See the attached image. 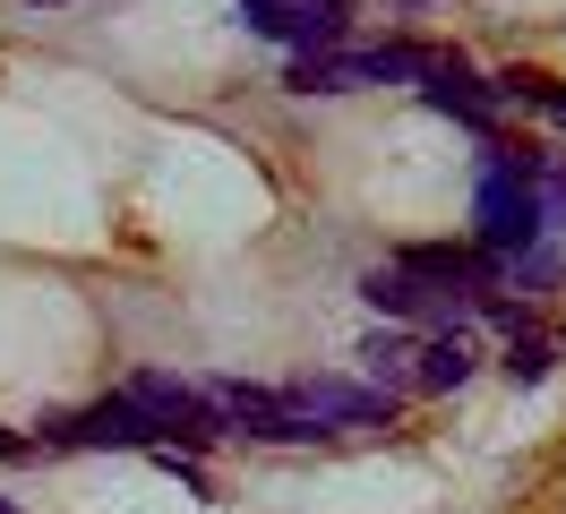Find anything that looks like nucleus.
Wrapping results in <instances>:
<instances>
[{
	"mask_svg": "<svg viewBox=\"0 0 566 514\" xmlns=\"http://www.w3.org/2000/svg\"><path fill=\"white\" fill-rule=\"evenodd\" d=\"M326 9H344V0H326Z\"/></svg>",
	"mask_w": 566,
	"mask_h": 514,
	"instance_id": "nucleus-13",
	"label": "nucleus"
},
{
	"mask_svg": "<svg viewBox=\"0 0 566 514\" xmlns=\"http://www.w3.org/2000/svg\"><path fill=\"white\" fill-rule=\"evenodd\" d=\"M283 403L301 411L318 438H326V429H378V420L395 429V403H387V395H378V386H344V377H301Z\"/></svg>",
	"mask_w": 566,
	"mask_h": 514,
	"instance_id": "nucleus-3",
	"label": "nucleus"
},
{
	"mask_svg": "<svg viewBox=\"0 0 566 514\" xmlns=\"http://www.w3.org/2000/svg\"><path fill=\"white\" fill-rule=\"evenodd\" d=\"M463 377H472V343H463V335L421 343V360H412V386H421V395H455Z\"/></svg>",
	"mask_w": 566,
	"mask_h": 514,
	"instance_id": "nucleus-8",
	"label": "nucleus"
},
{
	"mask_svg": "<svg viewBox=\"0 0 566 514\" xmlns=\"http://www.w3.org/2000/svg\"><path fill=\"white\" fill-rule=\"evenodd\" d=\"M52 438L61 445H164L129 395H104V403H86L77 420H52Z\"/></svg>",
	"mask_w": 566,
	"mask_h": 514,
	"instance_id": "nucleus-5",
	"label": "nucleus"
},
{
	"mask_svg": "<svg viewBox=\"0 0 566 514\" xmlns=\"http://www.w3.org/2000/svg\"><path fill=\"white\" fill-rule=\"evenodd\" d=\"M249 27L275 34V43H292L301 61H318V52H335V34H344V9H326V0H266Z\"/></svg>",
	"mask_w": 566,
	"mask_h": 514,
	"instance_id": "nucleus-4",
	"label": "nucleus"
},
{
	"mask_svg": "<svg viewBox=\"0 0 566 514\" xmlns=\"http://www.w3.org/2000/svg\"><path fill=\"white\" fill-rule=\"evenodd\" d=\"M541 146H515V137H490V164H481V198H472V223H481V249L490 258H515L541 240V206H532L524 171Z\"/></svg>",
	"mask_w": 566,
	"mask_h": 514,
	"instance_id": "nucleus-1",
	"label": "nucleus"
},
{
	"mask_svg": "<svg viewBox=\"0 0 566 514\" xmlns=\"http://www.w3.org/2000/svg\"><path fill=\"white\" fill-rule=\"evenodd\" d=\"M412 360H421V352H412L403 335H369V343H360V369H369V386H378L387 403L412 386Z\"/></svg>",
	"mask_w": 566,
	"mask_h": 514,
	"instance_id": "nucleus-9",
	"label": "nucleus"
},
{
	"mask_svg": "<svg viewBox=\"0 0 566 514\" xmlns=\"http://www.w3.org/2000/svg\"><path fill=\"white\" fill-rule=\"evenodd\" d=\"M395 266L412 274V283H438V292H481V258H472V249H447V240H421V249H403Z\"/></svg>",
	"mask_w": 566,
	"mask_h": 514,
	"instance_id": "nucleus-7",
	"label": "nucleus"
},
{
	"mask_svg": "<svg viewBox=\"0 0 566 514\" xmlns=\"http://www.w3.org/2000/svg\"><path fill=\"white\" fill-rule=\"evenodd\" d=\"M506 377H515V386H541V377H549V343L515 335V343H506Z\"/></svg>",
	"mask_w": 566,
	"mask_h": 514,
	"instance_id": "nucleus-10",
	"label": "nucleus"
},
{
	"mask_svg": "<svg viewBox=\"0 0 566 514\" xmlns=\"http://www.w3.org/2000/svg\"><path fill=\"white\" fill-rule=\"evenodd\" d=\"M421 95H429V112H455V120H472V129H490V120H497V95H490V86H472L463 61H447V52H429Z\"/></svg>",
	"mask_w": 566,
	"mask_h": 514,
	"instance_id": "nucleus-6",
	"label": "nucleus"
},
{
	"mask_svg": "<svg viewBox=\"0 0 566 514\" xmlns=\"http://www.w3.org/2000/svg\"><path fill=\"white\" fill-rule=\"evenodd\" d=\"M541 112H549V120L566 129V86H558V77H549V95H541Z\"/></svg>",
	"mask_w": 566,
	"mask_h": 514,
	"instance_id": "nucleus-11",
	"label": "nucleus"
},
{
	"mask_svg": "<svg viewBox=\"0 0 566 514\" xmlns=\"http://www.w3.org/2000/svg\"><path fill=\"white\" fill-rule=\"evenodd\" d=\"M0 514H18V506H9V497H0Z\"/></svg>",
	"mask_w": 566,
	"mask_h": 514,
	"instance_id": "nucleus-12",
	"label": "nucleus"
},
{
	"mask_svg": "<svg viewBox=\"0 0 566 514\" xmlns=\"http://www.w3.org/2000/svg\"><path fill=\"white\" fill-rule=\"evenodd\" d=\"M120 395L146 411V429H155V438H189V445H214V438H223L214 403L198 395V386H180V377H129Z\"/></svg>",
	"mask_w": 566,
	"mask_h": 514,
	"instance_id": "nucleus-2",
	"label": "nucleus"
}]
</instances>
